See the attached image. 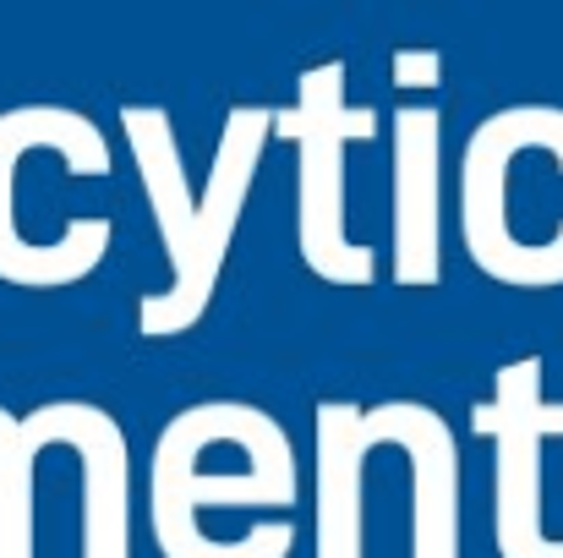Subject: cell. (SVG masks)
Segmentation results:
<instances>
[{
	"instance_id": "obj_1",
	"label": "cell",
	"mask_w": 563,
	"mask_h": 558,
	"mask_svg": "<svg viewBox=\"0 0 563 558\" xmlns=\"http://www.w3.org/2000/svg\"><path fill=\"white\" fill-rule=\"evenodd\" d=\"M268 127H274V110L235 105L224 116L213 171L197 192L187 182L170 116L159 105H126L121 110V132H126L132 160H137L143 197H148V219H154L159 247L170 258V285L148 291L143 307H137V335L143 340H176L208 313V302L219 291V274H224V258H230V241H235V225H241L252 182H257L263 149L274 138Z\"/></svg>"
},
{
	"instance_id": "obj_2",
	"label": "cell",
	"mask_w": 563,
	"mask_h": 558,
	"mask_svg": "<svg viewBox=\"0 0 563 558\" xmlns=\"http://www.w3.org/2000/svg\"><path fill=\"white\" fill-rule=\"evenodd\" d=\"M296 444L263 405L202 400L159 427L148 466V521L159 558H213L208 515L296 510Z\"/></svg>"
},
{
	"instance_id": "obj_3",
	"label": "cell",
	"mask_w": 563,
	"mask_h": 558,
	"mask_svg": "<svg viewBox=\"0 0 563 558\" xmlns=\"http://www.w3.org/2000/svg\"><path fill=\"white\" fill-rule=\"evenodd\" d=\"M274 138L296 143V247L301 263L345 291L377 280V252L345 230V149L377 138V110L345 105V66H312L301 105L274 110Z\"/></svg>"
},
{
	"instance_id": "obj_4",
	"label": "cell",
	"mask_w": 563,
	"mask_h": 558,
	"mask_svg": "<svg viewBox=\"0 0 563 558\" xmlns=\"http://www.w3.org/2000/svg\"><path fill=\"white\" fill-rule=\"evenodd\" d=\"M542 149L563 171V110L559 105H515L493 110L471 138L460 160V236L465 258L509 285V291H559L563 285V225L553 241H520L509 225V165Z\"/></svg>"
},
{
	"instance_id": "obj_5",
	"label": "cell",
	"mask_w": 563,
	"mask_h": 558,
	"mask_svg": "<svg viewBox=\"0 0 563 558\" xmlns=\"http://www.w3.org/2000/svg\"><path fill=\"white\" fill-rule=\"evenodd\" d=\"M27 149H49L71 176L99 182V176H110V143H104V132L82 110L22 105V110L0 116V285L66 291V285L88 280L104 263L115 219L110 214H82V219H71L60 247H49V252L33 247L22 236V219H16V165H22Z\"/></svg>"
},
{
	"instance_id": "obj_6",
	"label": "cell",
	"mask_w": 563,
	"mask_h": 558,
	"mask_svg": "<svg viewBox=\"0 0 563 558\" xmlns=\"http://www.w3.org/2000/svg\"><path fill=\"white\" fill-rule=\"evenodd\" d=\"M548 362L520 357L493 372V400L471 405V433L493 444V548L498 558H563L542 526V449L563 438V400L542 394Z\"/></svg>"
},
{
	"instance_id": "obj_7",
	"label": "cell",
	"mask_w": 563,
	"mask_h": 558,
	"mask_svg": "<svg viewBox=\"0 0 563 558\" xmlns=\"http://www.w3.org/2000/svg\"><path fill=\"white\" fill-rule=\"evenodd\" d=\"M443 116L405 105L394 110V285L432 291L443 280Z\"/></svg>"
},
{
	"instance_id": "obj_8",
	"label": "cell",
	"mask_w": 563,
	"mask_h": 558,
	"mask_svg": "<svg viewBox=\"0 0 563 558\" xmlns=\"http://www.w3.org/2000/svg\"><path fill=\"white\" fill-rule=\"evenodd\" d=\"M71 427V400H49L27 416L0 405V558H33V460Z\"/></svg>"
},
{
	"instance_id": "obj_9",
	"label": "cell",
	"mask_w": 563,
	"mask_h": 558,
	"mask_svg": "<svg viewBox=\"0 0 563 558\" xmlns=\"http://www.w3.org/2000/svg\"><path fill=\"white\" fill-rule=\"evenodd\" d=\"M394 72H399L394 83H405V88H416V83H438V77H432V72H438V55H399Z\"/></svg>"
}]
</instances>
